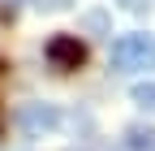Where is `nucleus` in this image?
Wrapping results in <instances>:
<instances>
[{
    "instance_id": "0eeeda50",
    "label": "nucleus",
    "mask_w": 155,
    "mask_h": 151,
    "mask_svg": "<svg viewBox=\"0 0 155 151\" xmlns=\"http://www.w3.org/2000/svg\"><path fill=\"white\" fill-rule=\"evenodd\" d=\"M121 5H125L129 13H147V0H121Z\"/></svg>"
},
{
    "instance_id": "39448f33",
    "label": "nucleus",
    "mask_w": 155,
    "mask_h": 151,
    "mask_svg": "<svg viewBox=\"0 0 155 151\" xmlns=\"http://www.w3.org/2000/svg\"><path fill=\"white\" fill-rule=\"evenodd\" d=\"M134 104L147 108V112H155V82H138L134 86Z\"/></svg>"
},
{
    "instance_id": "f03ea898",
    "label": "nucleus",
    "mask_w": 155,
    "mask_h": 151,
    "mask_svg": "<svg viewBox=\"0 0 155 151\" xmlns=\"http://www.w3.org/2000/svg\"><path fill=\"white\" fill-rule=\"evenodd\" d=\"M43 56H48L52 69L69 73V69H82L86 65V43L78 39V35H52V39L43 43Z\"/></svg>"
},
{
    "instance_id": "20e7f679",
    "label": "nucleus",
    "mask_w": 155,
    "mask_h": 151,
    "mask_svg": "<svg viewBox=\"0 0 155 151\" xmlns=\"http://www.w3.org/2000/svg\"><path fill=\"white\" fill-rule=\"evenodd\" d=\"M125 151H155V129L151 125H125Z\"/></svg>"
},
{
    "instance_id": "6e6552de",
    "label": "nucleus",
    "mask_w": 155,
    "mask_h": 151,
    "mask_svg": "<svg viewBox=\"0 0 155 151\" xmlns=\"http://www.w3.org/2000/svg\"><path fill=\"white\" fill-rule=\"evenodd\" d=\"M73 151H112L108 143H82V147H73Z\"/></svg>"
},
{
    "instance_id": "423d86ee",
    "label": "nucleus",
    "mask_w": 155,
    "mask_h": 151,
    "mask_svg": "<svg viewBox=\"0 0 155 151\" xmlns=\"http://www.w3.org/2000/svg\"><path fill=\"white\" fill-rule=\"evenodd\" d=\"M35 5H39V9H48V13H61V9L73 5V0H35Z\"/></svg>"
},
{
    "instance_id": "f257e3e1",
    "label": "nucleus",
    "mask_w": 155,
    "mask_h": 151,
    "mask_svg": "<svg viewBox=\"0 0 155 151\" xmlns=\"http://www.w3.org/2000/svg\"><path fill=\"white\" fill-rule=\"evenodd\" d=\"M112 73H147L155 69V35H121L112 43V56H108Z\"/></svg>"
},
{
    "instance_id": "7ed1b4c3",
    "label": "nucleus",
    "mask_w": 155,
    "mask_h": 151,
    "mask_svg": "<svg viewBox=\"0 0 155 151\" xmlns=\"http://www.w3.org/2000/svg\"><path fill=\"white\" fill-rule=\"evenodd\" d=\"M17 125H22L26 138H43L61 125V108L56 104H22L17 108Z\"/></svg>"
}]
</instances>
